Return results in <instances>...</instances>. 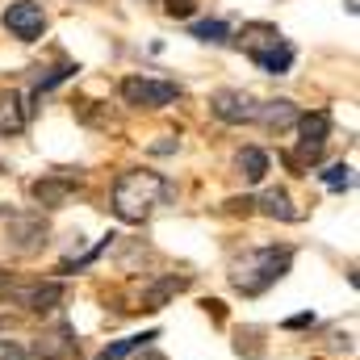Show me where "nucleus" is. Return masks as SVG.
<instances>
[{"mask_svg":"<svg viewBox=\"0 0 360 360\" xmlns=\"http://www.w3.org/2000/svg\"><path fill=\"white\" fill-rule=\"evenodd\" d=\"M0 172H4V168H0Z\"/></svg>","mask_w":360,"mask_h":360,"instance_id":"28","label":"nucleus"},{"mask_svg":"<svg viewBox=\"0 0 360 360\" xmlns=\"http://www.w3.org/2000/svg\"><path fill=\"white\" fill-rule=\"evenodd\" d=\"M252 205H256V201H248V197H231V201H226V210H235V214H239V210H243V214H248V210H252Z\"/></svg>","mask_w":360,"mask_h":360,"instance_id":"25","label":"nucleus"},{"mask_svg":"<svg viewBox=\"0 0 360 360\" xmlns=\"http://www.w3.org/2000/svg\"><path fill=\"white\" fill-rule=\"evenodd\" d=\"M297 105L293 101H285V96H276V101H264L260 109H256V122L264 126V130H272V134H281V130H293L297 126Z\"/></svg>","mask_w":360,"mask_h":360,"instance_id":"12","label":"nucleus"},{"mask_svg":"<svg viewBox=\"0 0 360 360\" xmlns=\"http://www.w3.org/2000/svg\"><path fill=\"white\" fill-rule=\"evenodd\" d=\"M323 184H327V188H335V193L352 188V168H348V164H331V168L323 172Z\"/></svg>","mask_w":360,"mask_h":360,"instance_id":"19","label":"nucleus"},{"mask_svg":"<svg viewBox=\"0 0 360 360\" xmlns=\"http://www.w3.org/2000/svg\"><path fill=\"white\" fill-rule=\"evenodd\" d=\"M256 96L243 89H218L210 96V113L218 122H231V126H243V122H256Z\"/></svg>","mask_w":360,"mask_h":360,"instance_id":"9","label":"nucleus"},{"mask_svg":"<svg viewBox=\"0 0 360 360\" xmlns=\"http://www.w3.org/2000/svg\"><path fill=\"white\" fill-rule=\"evenodd\" d=\"M260 214H269L276 222H297V218H302V214L293 210V201H289L285 188H269V193L260 197Z\"/></svg>","mask_w":360,"mask_h":360,"instance_id":"16","label":"nucleus"},{"mask_svg":"<svg viewBox=\"0 0 360 360\" xmlns=\"http://www.w3.org/2000/svg\"><path fill=\"white\" fill-rule=\"evenodd\" d=\"M30 193H34V201L42 205V210H59V205H68V197H72V180L68 176H42L30 184Z\"/></svg>","mask_w":360,"mask_h":360,"instance_id":"13","label":"nucleus"},{"mask_svg":"<svg viewBox=\"0 0 360 360\" xmlns=\"http://www.w3.org/2000/svg\"><path fill=\"white\" fill-rule=\"evenodd\" d=\"M160 340V331H143V335H126V340H117V344H109L105 352L96 360H126L130 352H143V348H151Z\"/></svg>","mask_w":360,"mask_h":360,"instance_id":"17","label":"nucleus"},{"mask_svg":"<svg viewBox=\"0 0 360 360\" xmlns=\"http://www.w3.org/2000/svg\"><path fill=\"white\" fill-rule=\"evenodd\" d=\"M226 34H231L226 21H197L193 25V38L197 42H226Z\"/></svg>","mask_w":360,"mask_h":360,"instance_id":"18","label":"nucleus"},{"mask_svg":"<svg viewBox=\"0 0 360 360\" xmlns=\"http://www.w3.org/2000/svg\"><path fill=\"white\" fill-rule=\"evenodd\" d=\"M8 222V248L17 256H38L51 243V222L42 218V210H13L4 214Z\"/></svg>","mask_w":360,"mask_h":360,"instance_id":"4","label":"nucleus"},{"mask_svg":"<svg viewBox=\"0 0 360 360\" xmlns=\"http://www.w3.org/2000/svg\"><path fill=\"white\" fill-rule=\"evenodd\" d=\"M0 297L30 314H51L63 306V285L59 281H13L0 272Z\"/></svg>","mask_w":360,"mask_h":360,"instance_id":"3","label":"nucleus"},{"mask_svg":"<svg viewBox=\"0 0 360 360\" xmlns=\"http://www.w3.org/2000/svg\"><path fill=\"white\" fill-rule=\"evenodd\" d=\"M147 360H164V356H155V352H151V356H147Z\"/></svg>","mask_w":360,"mask_h":360,"instance_id":"27","label":"nucleus"},{"mask_svg":"<svg viewBox=\"0 0 360 360\" xmlns=\"http://www.w3.org/2000/svg\"><path fill=\"white\" fill-rule=\"evenodd\" d=\"M235 168H239V176L248 180V184H260V180L269 176V155L260 147H243L235 155Z\"/></svg>","mask_w":360,"mask_h":360,"instance_id":"15","label":"nucleus"},{"mask_svg":"<svg viewBox=\"0 0 360 360\" xmlns=\"http://www.w3.org/2000/svg\"><path fill=\"white\" fill-rule=\"evenodd\" d=\"M0 21H4V30H8L13 38H21V42H38L42 30H46V13H42V4H34V0L8 4Z\"/></svg>","mask_w":360,"mask_h":360,"instance_id":"8","label":"nucleus"},{"mask_svg":"<svg viewBox=\"0 0 360 360\" xmlns=\"http://www.w3.org/2000/svg\"><path fill=\"white\" fill-rule=\"evenodd\" d=\"M260 34H264V38L243 34L239 42H243V46H248V55L260 63V72H269V76H285V72H289V63H293V46H289L272 25H264Z\"/></svg>","mask_w":360,"mask_h":360,"instance_id":"5","label":"nucleus"},{"mask_svg":"<svg viewBox=\"0 0 360 360\" xmlns=\"http://www.w3.org/2000/svg\"><path fill=\"white\" fill-rule=\"evenodd\" d=\"M172 193V184L160 176V172H147V168H130L113 180V214L122 222H143L151 218L155 205H164Z\"/></svg>","mask_w":360,"mask_h":360,"instance_id":"1","label":"nucleus"},{"mask_svg":"<svg viewBox=\"0 0 360 360\" xmlns=\"http://www.w3.org/2000/svg\"><path fill=\"white\" fill-rule=\"evenodd\" d=\"M151 151H155V155H172V151H176V143H172V139H164V143H155Z\"/></svg>","mask_w":360,"mask_h":360,"instance_id":"26","label":"nucleus"},{"mask_svg":"<svg viewBox=\"0 0 360 360\" xmlns=\"http://www.w3.org/2000/svg\"><path fill=\"white\" fill-rule=\"evenodd\" d=\"M76 352H80V344H76V331L68 323H59L55 331H42L38 344H34V356L38 360H72Z\"/></svg>","mask_w":360,"mask_h":360,"instance_id":"10","label":"nucleus"},{"mask_svg":"<svg viewBox=\"0 0 360 360\" xmlns=\"http://www.w3.org/2000/svg\"><path fill=\"white\" fill-rule=\"evenodd\" d=\"M188 285H193V276H188V272H180V276H176V272L155 276V281L143 289V310H164V306H168L172 297H180Z\"/></svg>","mask_w":360,"mask_h":360,"instance_id":"11","label":"nucleus"},{"mask_svg":"<svg viewBox=\"0 0 360 360\" xmlns=\"http://www.w3.org/2000/svg\"><path fill=\"white\" fill-rule=\"evenodd\" d=\"M285 327H289V331H302V327H314V314H293V319H285Z\"/></svg>","mask_w":360,"mask_h":360,"instance_id":"24","label":"nucleus"},{"mask_svg":"<svg viewBox=\"0 0 360 360\" xmlns=\"http://www.w3.org/2000/svg\"><path fill=\"white\" fill-rule=\"evenodd\" d=\"M180 96V84L172 80H151V76H126L122 80V101L130 109H164Z\"/></svg>","mask_w":360,"mask_h":360,"instance_id":"6","label":"nucleus"},{"mask_svg":"<svg viewBox=\"0 0 360 360\" xmlns=\"http://www.w3.org/2000/svg\"><path fill=\"white\" fill-rule=\"evenodd\" d=\"M0 360H30V352L13 340H0Z\"/></svg>","mask_w":360,"mask_h":360,"instance_id":"22","label":"nucleus"},{"mask_svg":"<svg viewBox=\"0 0 360 360\" xmlns=\"http://www.w3.org/2000/svg\"><path fill=\"white\" fill-rule=\"evenodd\" d=\"M297 126H302V143H297V164H319V155H323V147H327V139H331V113L327 109H314V113H306V117H297Z\"/></svg>","mask_w":360,"mask_h":360,"instance_id":"7","label":"nucleus"},{"mask_svg":"<svg viewBox=\"0 0 360 360\" xmlns=\"http://www.w3.org/2000/svg\"><path fill=\"white\" fill-rule=\"evenodd\" d=\"M30 117V105L21 101V92H0V134H21Z\"/></svg>","mask_w":360,"mask_h":360,"instance_id":"14","label":"nucleus"},{"mask_svg":"<svg viewBox=\"0 0 360 360\" xmlns=\"http://www.w3.org/2000/svg\"><path fill=\"white\" fill-rule=\"evenodd\" d=\"M293 264V252L289 248H252L243 252L235 264H231V285L243 293V297H260L264 289H272Z\"/></svg>","mask_w":360,"mask_h":360,"instance_id":"2","label":"nucleus"},{"mask_svg":"<svg viewBox=\"0 0 360 360\" xmlns=\"http://www.w3.org/2000/svg\"><path fill=\"white\" fill-rule=\"evenodd\" d=\"M164 8H168V13H172V17H188V13H193V8H197V0H168V4H164Z\"/></svg>","mask_w":360,"mask_h":360,"instance_id":"23","label":"nucleus"},{"mask_svg":"<svg viewBox=\"0 0 360 360\" xmlns=\"http://www.w3.org/2000/svg\"><path fill=\"white\" fill-rule=\"evenodd\" d=\"M252 340H256V331H248V335L239 331V340H235V352H239V356H243V352H248V356H264V348H260V344H252Z\"/></svg>","mask_w":360,"mask_h":360,"instance_id":"21","label":"nucleus"},{"mask_svg":"<svg viewBox=\"0 0 360 360\" xmlns=\"http://www.w3.org/2000/svg\"><path fill=\"white\" fill-rule=\"evenodd\" d=\"M76 72H80L76 63H63V68H55V72H51V76H46L42 84H38V96H42V92H51L55 84H59V80H68V76H76Z\"/></svg>","mask_w":360,"mask_h":360,"instance_id":"20","label":"nucleus"}]
</instances>
